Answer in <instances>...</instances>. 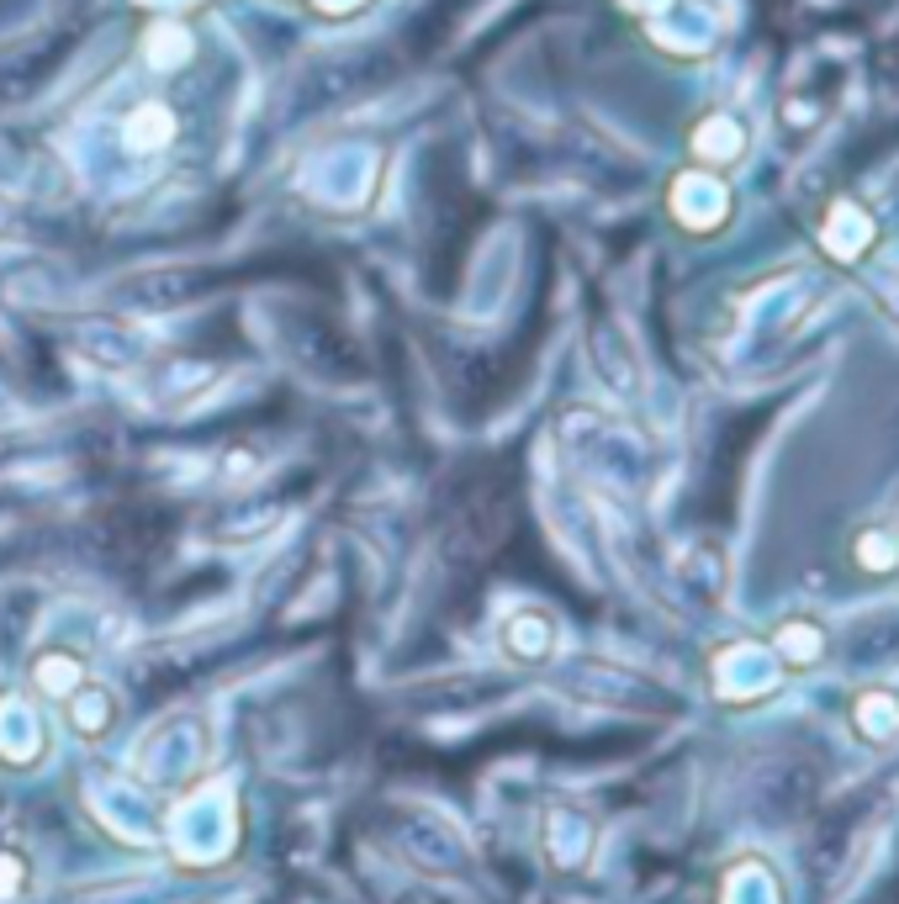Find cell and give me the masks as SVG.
<instances>
[{
    "instance_id": "1",
    "label": "cell",
    "mask_w": 899,
    "mask_h": 904,
    "mask_svg": "<svg viewBox=\"0 0 899 904\" xmlns=\"http://www.w3.org/2000/svg\"><path fill=\"white\" fill-rule=\"evenodd\" d=\"M170 133H175V122H170L164 106H143V112L127 122V143H138V149H159Z\"/></svg>"
}]
</instances>
